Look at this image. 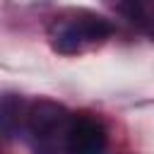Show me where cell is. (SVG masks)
I'll return each mask as SVG.
<instances>
[{
    "label": "cell",
    "mask_w": 154,
    "mask_h": 154,
    "mask_svg": "<svg viewBox=\"0 0 154 154\" xmlns=\"http://www.w3.org/2000/svg\"><path fill=\"white\" fill-rule=\"evenodd\" d=\"M108 144L106 130L96 118L75 116L65 130V154H103Z\"/></svg>",
    "instance_id": "obj_1"
},
{
    "label": "cell",
    "mask_w": 154,
    "mask_h": 154,
    "mask_svg": "<svg viewBox=\"0 0 154 154\" xmlns=\"http://www.w3.org/2000/svg\"><path fill=\"white\" fill-rule=\"evenodd\" d=\"M70 113L63 103L58 101H51V99H38L29 106V113H26V130L31 137L46 142L51 140L55 132L60 130H67L70 125Z\"/></svg>",
    "instance_id": "obj_2"
},
{
    "label": "cell",
    "mask_w": 154,
    "mask_h": 154,
    "mask_svg": "<svg viewBox=\"0 0 154 154\" xmlns=\"http://www.w3.org/2000/svg\"><path fill=\"white\" fill-rule=\"evenodd\" d=\"M72 22L77 24V29L82 31L87 43H99V41L108 38L111 31H113L111 22L101 14H94V12H79V14L72 17Z\"/></svg>",
    "instance_id": "obj_3"
},
{
    "label": "cell",
    "mask_w": 154,
    "mask_h": 154,
    "mask_svg": "<svg viewBox=\"0 0 154 154\" xmlns=\"http://www.w3.org/2000/svg\"><path fill=\"white\" fill-rule=\"evenodd\" d=\"M84 36H82V31L77 29V24L70 19V22H63L55 31H53V36H51V46H53V51H58V53H65V55H70V53H79L82 48H84Z\"/></svg>",
    "instance_id": "obj_4"
}]
</instances>
